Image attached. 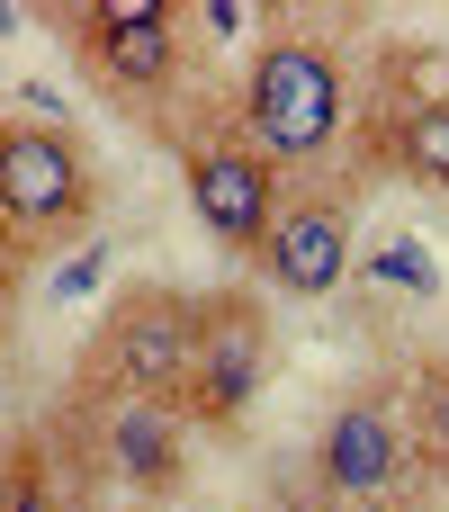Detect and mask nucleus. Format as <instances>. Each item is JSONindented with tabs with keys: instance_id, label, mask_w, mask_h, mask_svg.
Here are the masks:
<instances>
[{
	"instance_id": "obj_8",
	"label": "nucleus",
	"mask_w": 449,
	"mask_h": 512,
	"mask_svg": "<svg viewBox=\"0 0 449 512\" xmlns=\"http://www.w3.org/2000/svg\"><path fill=\"white\" fill-rule=\"evenodd\" d=\"M414 468V441H405V405L396 396H342L324 441H315V477L324 495H387L396 477Z\"/></svg>"
},
{
	"instance_id": "obj_10",
	"label": "nucleus",
	"mask_w": 449,
	"mask_h": 512,
	"mask_svg": "<svg viewBox=\"0 0 449 512\" xmlns=\"http://www.w3.org/2000/svg\"><path fill=\"white\" fill-rule=\"evenodd\" d=\"M369 153H378L396 180L449 198V108H378V117H369Z\"/></svg>"
},
{
	"instance_id": "obj_4",
	"label": "nucleus",
	"mask_w": 449,
	"mask_h": 512,
	"mask_svg": "<svg viewBox=\"0 0 449 512\" xmlns=\"http://www.w3.org/2000/svg\"><path fill=\"white\" fill-rule=\"evenodd\" d=\"M270 378V306L252 288H216L198 297V333H189V378H180V423L189 432H225L252 414Z\"/></svg>"
},
{
	"instance_id": "obj_1",
	"label": "nucleus",
	"mask_w": 449,
	"mask_h": 512,
	"mask_svg": "<svg viewBox=\"0 0 449 512\" xmlns=\"http://www.w3.org/2000/svg\"><path fill=\"white\" fill-rule=\"evenodd\" d=\"M351 108H360V90H351L342 45H324V36H306V27H279V36H261V54H252V72H243L234 135L288 180V171L333 162V144L351 135Z\"/></svg>"
},
{
	"instance_id": "obj_12",
	"label": "nucleus",
	"mask_w": 449,
	"mask_h": 512,
	"mask_svg": "<svg viewBox=\"0 0 449 512\" xmlns=\"http://www.w3.org/2000/svg\"><path fill=\"white\" fill-rule=\"evenodd\" d=\"M405 441H414L423 468L449 477V360H432V369L414 378V423H405Z\"/></svg>"
},
{
	"instance_id": "obj_3",
	"label": "nucleus",
	"mask_w": 449,
	"mask_h": 512,
	"mask_svg": "<svg viewBox=\"0 0 449 512\" xmlns=\"http://www.w3.org/2000/svg\"><path fill=\"white\" fill-rule=\"evenodd\" d=\"M99 216L90 144L63 117H0V225L18 243H72Z\"/></svg>"
},
{
	"instance_id": "obj_6",
	"label": "nucleus",
	"mask_w": 449,
	"mask_h": 512,
	"mask_svg": "<svg viewBox=\"0 0 449 512\" xmlns=\"http://www.w3.org/2000/svg\"><path fill=\"white\" fill-rule=\"evenodd\" d=\"M180 198H189L198 234H216L225 261L261 270V243H270V216H279L288 180L225 126V135H189V144H180Z\"/></svg>"
},
{
	"instance_id": "obj_9",
	"label": "nucleus",
	"mask_w": 449,
	"mask_h": 512,
	"mask_svg": "<svg viewBox=\"0 0 449 512\" xmlns=\"http://www.w3.org/2000/svg\"><path fill=\"white\" fill-rule=\"evenodd\" d=\"M99 432V468L126 486V495H171L180 486V468H189V423H180V405H108V414H90Z\"/></svg>"
},
{
	"instance_id": "obj_5",
	"label": "nucleus",
	"mask_w": 449,
	"mask_h": 512,
	"mask_svg": "<svg viewBox=\"0 0 449 512\" xmlns=\"http://www.w3.org/2000/svg\"><path fill=\"white\" fill-rule=\"evenodd\" d=\"M63 18H72V45L99 72V90L117 108L162 117V99L180 81V9L171 0H81Z\"/></svg>"
},
{
	"instance_id": "obj_7",
	"label": "nucleus",
	"mask_w": 449,
	"mask_h": 512,
	"mask_svg": "<svg viewBox=\"0 0 449 512\" xmlns=\"http://www.w3.org/2000/svg\"><path fill=\"white\" fill-rule=\"evenodd\" d=\"M351 252H360V207H351V189L306 180V189H288L279 216H270L261 279H270L279 297H333V288L351 279Z\"/></svg>"
},
{
	"instance_id": "obj_13",
	"label": "nucleus",
	"mask_w": 449,
	"mask_h": 512,
	"mask_svg": "<svg viewBox=\"0 0 449 512\" xmlns=\"http://www.w3.org/2000/svg\"><path fill=\"white\" fill-rule=\"evenodd\" d=\"M18 261H27V243L0 225V342H9V324H18Z\"/></svg>"
},
{
	"instance_id": "obj_2",
	"label": "nucleus",
	"mask_w": 449,
	"mask_h": 512,
	"mask_svg": "<svg viewBox=\"0 0 449 512\" xmlns=\"http://www.w3.org/2000/svg\"><path fill=\"white\" fill-rule=\"evenodd\" d=\"M189 333H198V297H189V288H171V279L117 288V297L99 306L81 360H72L81 414H108V405H180Z\"/></svg>"
},
{
	"instance_id": "obj_11",
	"label": "nucleus",
	"mask_w": 449,
	"mask_h": 512,
	"mask_svg": "<svg viewBox=\"0 0 449 512\" xmlns=\"http://www.w3.org/2000/svg\"><path fill=\"white\" fill-rule=\"evenodd\" d=\"M378 108H449V45L396 36L378 54Z\"/></svg>"
}]
</instances>
